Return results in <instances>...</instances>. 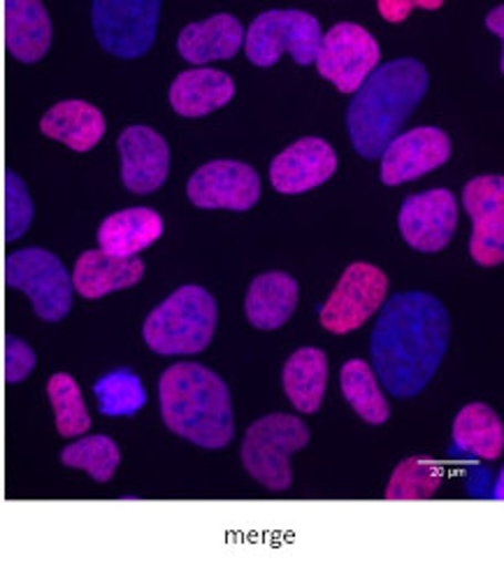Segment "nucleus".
I'll use <instances>...</instances> for the list:
<instances>
[{
	"mask_svg": "<svg viewBox=\"0 0 504 567\" xmlns=\"http://www.w3.org/2000/svg\"><path fill=\"white\" fill-rule=\"evenodd\" d=\"M47 395L52 400L56 431L61 437H80L91 429V416L86 412L82 391L70 374H54L47 384Z\"/></svg>",
	"mask_w": 504,
	"mask_h": 567,
	"instance_id": "29",
	"label": "nucleus"
},
{
	"mask_svg": "<svg viewBox=\"0 0 504 567\" xmlns=\"http://www.w3.org/2000/svg\"><path fill=\"white\" fill-rule=\"evenodd\" d=\"M144 264L137 256H110L101 249L84 251L72 272V289L86 300H99L107 293L124 291L140 284Z\"/></svg>",
	"mask_w": 504,
	"mask_h": 567,
	"instance_id": "17",
	"label": "nucleus"
},
{
	"mask_svg": "<svg viewBox=\"0 0 504 567\" xmlns=\"http://www.w3.org/2000/svg\"><path fill=\"white\" fill-rule=\"evenodd\" d=\"M163 235V219L150 207H131L110 215L99 228L101 251L110 256H137Z\"/></svg>",
	"mask_w": 504,
	"mask_h": 567,
	"instance_id": "22",
	"label": "nucleus"
},
{
	"mask_svg": "<svg viewBox=\"0 0 504 567\" xmlns=\"http://www.w3.org/2000/svg\"><path fill=\"white\" fill-rule=\"evenodd\" d=\"M35 368V351L14 336L6 340V382L19 384L27 380V377Z\"/></svg>",
	"mask_w": 504,
	"mask_h": 567,
	"instance_id": "32",
	"label": "nucleus"
},
{
	"mask_svg": "<svg viewBox=\"0 0 504 567\" xmlns=\"http://www.w3.org/2000/svg\"><path fill=\"white\" fill-rule=\"evenodd\" d=\"M245 42V29L233 14H214L205 21L188 23L179 33L177 50L194 65L233 59Z\"/></svg>",
	"mask_w": 504,
	"mask_h": 567,
	"instance_id": "19",
	"label": "nucleus"
},
{
	"mask_svg": "<svg viewBox=\"0 0 504 567\" xmlns=\"http://www.w3.org/2000/svg\"><path fill=\"white\" fill-rule=\"evenodd\" d=\"M463 205L472 219V258L484 268L500 266L504 261V179L474 177L463 188Z\"/></svg>",
	"mask_w": 504,
	"mask_h": 567,
	"instance_id": "11",
	"label": "nucleus"
},
{
	"mask_svg": "<svg viewBox=\"0 0 504 567\" xmlns=\"http://www.w3.org/2000/svg\"><path fill=\"white\" fill-rule=\"evenodd\" d=\"M389 293V277L377 266L353 264L340 277L328 302L321 307V326L335 336L363 326Z\"/></svg>",
	"mask_w": 504,
	"mask_h": 567,
	"instance_id": "10",
	"label": "nucleus"
},
{
	"mask_svg": "<svg viewBox=\"0 0 504 567\" xmlns=\"http://www.w3.org/2000/svg\"><path fill=\"white\" fill-rule=\"evenodd\" d=\"M216 300L203 287H182L144 319L142 336L161 357H191L209 347L216 330Z\"/></svg>",
	"mask_w": 504,
	"mask_h": 567,
	"instance_id": "4",
	"label": "nucleus"
},
{
	"mask_svg": "<svg viewBox=\"0 0 504 567\" xmlns=\"http://www.w3.org/2000/svg\"><path fill=\"white\" fill-rule=\"evenodd\" d=\"M99 408L105 416H133L147 403V393L140 377L131 370H116L105 374L93 386Z\"/></svg>",
	"mask_w": 504,
	"mask_h": 567,
	"instance_id": "30",
	"label": "nucleus"
},
{
	"mask_svg": "<svg viewBox=\"0 0 504 567\" xmlns=\"http://www.w3.org/2000/svg\"><path fill=\"white\" fill-rule=\"evenodd\" d=\"M161 416L175 435L203 449H224L235 435L230 391L198 363H175L158 382Z\"/></svg>",
	"mask_w": 504,
	"mask_h": 567,
	"instance_id": "3",
	"label": "nucleus"
},
{
	"mask_svg": "<svg viewBox=\"0 0 504 567\" xmlns=\"http://www.w3.org/2000/svg\"><path fill=\"white\" fill-rule=\"evenodd\" d=\"M6 12L8 52L21 63H38L52 47V19L40 0H8Z\"/></svg>",
	"mask_w": 504,
	"mask_h": 567,
	"instance_id": "18",
	"label": "nucleus"
},
{
	"mask_svg": "<svg viewBox=\"0 0 504 567\" xmlns=\"http://www.w3.org/2000/svg\"><path fill=\"white\" fill-rule=\"evenodd\" d=\"M321 23L302 10H270L254 19L245 38L247 59L258 68L275 65L284 52L298 65L317 61L321 47Z\"/></svg>",
	"mask_w": 504,
	"mask_h": 567,
	"instance_id": "6",
	"label": "nucleus"
},
{
	"mask_svg": "<svg viewBox=\"0 0 504 567\" xmlns=\"http://www.w3.org/2000/svg\"><path fill=\"white\" fill-rule=\"evenodd\" d=\"M455 452L482 461H495L504 446V429L500 416L484 403H472L453 421Z\"/></svg>",
	"mask_w": 504,
	"mask_h": 567,
	"instance_id": "25",
	"label": "nucleus"
},
{
	"mask_svg": "<svg viewBox=\"0 0 504 567\" xmlns=\"http://www.w3.org/2000/svg\"><path fill=\"white\" fill-rule=\"evenodd\" d=\"M381 61V47L370 31L358 23L344 21L332 27L317 54L319 75L338 86L342 93H356Z\"/></svg>",
	"mask_w": 504,
	"mask_h": 567,
	"instance_id": "9",
	"label": "nucleus"
},
{
	"mask_svg": "<svg viewBox=\"0 0 504 567\" xmlns=\"http://www.w3.org/2000/svg\"><path fill=\"white\" fill-rule=\"evenodd\" d=\"M186 196L200 209L247 212L260 198V179L247 163L212 161L191 175Z\"/></svg>",
	"mask_w": 504,
	"mask_h": 567,
	"instance_id": "12",
	"label": "nucleus"
},
{
	"mask_svg": "<svg viewBox=\"0 0 504 567\" xmlns=\"http://www.w3.org/2000/svg\"><path fill=\"white\" fill-rule=\"evenodd\" d=\"M103 112L86 101H63L47 110L40 131L56 142H63L72 152L93 150L105 135Z\"/></svg>",
	"mask_w": 504,
	"mask_h": 567,
	"instance_id": "21",
	"label": "nucleus"
},
{
	"mask_svg": "<svg viewBox=\"0 0 504 567\" xmlns=\"http://www.w3.org/2000/svg\"><path fill=\"white\" fill-rule=\"evenodd\" d=\"M428 91V70L416 59H398L377 65L353 93L347 110V128L353 150L372 161L398 135Z\"/></svg>",
	"mask_w": 504,
	"mask_h": 567,
	"instance_id": "2",
	"label": "nucleus"
},
{
	"mask_svg": "<svg viewBox=\"0 0 504 567\" xmlns=\"http://www.w3.org/2000/svg\"><path fill=\"white\" fill-rule=\"evenodd\" d=\"M444 470L438 461L414 456L402 461L387 488L389 501H428L442 486Z\"/></svg>",
	"mask_w": 504,
	"mask_h": 567,
	"instance_id": "27",
	"label": "nucleus"
},
{
	"mask_svg": "<svg viewBox=\"0 0 504 567\" xmlns=\"http://www.w3.org/2000/svg\"><path fill=\"white\" fill-rule=\"evenodd\" d=\"M449 340V312L435 296L398 293L381 307L372 330L374 372L391 395L414 398L435 377Z\"/></svg>",
	"mask_w": 504,
	"mask_h": 567,
	"instance_id": "1",
	"label": "nucleus"
},
{
	"mask_svg": "<svg viewBox=\"0 0 504 567\" xmlns=\"http://www.w3.org/2000/svg\"><path fill=\"white\" fill-rule=\"evenodd\" d=\"M235 96V82L230 75L214 68H196L177 75L171 86V105L179 116H205L222 110Z\"/></svg>",
	"mask_w": 504,
	"mask_h": 567,
	"instance_id": "20",
	"label": "nucleus"
},
{
	"mask_svg": "<svg viewBox=\"0 0 504 567\" xmlns=\"http://www.w3.org/2000/svg\"><path fill=\"white\" fill-rule=\"evenodd\" d=\"M502 14H504V8L500 6V8H495L491 14H488V19H486V23H488V29L491 31H495V35H504V23H502Z\"/></svg>",
	"mask_w": 504,
	"mask_h": 567,
	"instance_id": "34",
	"label": "nucleus"
},
{
	"mask_svg": "<svg viewBox=\"0 0 504 567\" xmlns=\"http://www.w3.org/2000/svg\"><path fill=\"white\" fill-rule=\"evenodd\" d=\"M340 382L347 403L356 410L360 419L372 425H381L389 421V403L379 389L374 370L366 361L353 359L344 363L340 372Z\"/></svg>",
	"mask_w": 504,
	"mask_h": 567,
	"instance_id": "26",
	"label": "nucleus"
},
{
	"mask_svg": "<svg viewBox=\"0 0 504 567\" xmlns=\"http://www.w3.org/2000/svg\"><path fill=\"white\" fill-rule=\"evenodd\" d=\"M61 463L65 467L84 470L91 480L105 484L114 477L119 463H122V452H119L112 437L91 435L75 444H68L61 452Z\"/></svg>",
	"mask_w": 504,
	"mask_h": 567,
	"instance_id": "28",
	"label": "nucleus"
},
{
	"mask_svg": "<svg viewBox=\"0 0 504 567\" xmlns=\"http://www.w3.org/2000/svg\"><path fill=\"white\" fill-rule=\"evenodd\" d=\"M398 226L404 243L423 254L442 251L459 226V205L449 188L414 194L404 198Z\"/></svg>",
	"mask_w": 504,
	"mask_h": 567,
	"instance_id": "13",
	"label": "nucleus"
},
{
	"mask_svg": "<svg viewBox=\"0 0 504 567\" xmlns=\"http://www.w3.org/2000/svg\"><path fill=\"white\" fill-rule=\"evenodd\" d=\"M451 158V140L442 128L421 126L395 135L381 152V182L398 186L438 171Z\"/></svg>",
	"mask_w": 504,
	"mask_h": 567,
	"instance_id": "14",
	"label": "nucleus"
},
{
	"mask_svg": "<svg viewBox=\"0 0 504 567\" xmlns=\"http://www.w3.org/2000/svg\"><path fill=\"white\" fill-rule=\"evenodd\" d=\"M338 171L335 150L321 137H302L270 165V182L279 194L296 196L326 184Z\"/></svg>",
	"mask_w": 504,
	"mask_h": 567,
	"instance_id": "16",
	"label": "nucleus"
},
{
	"mask_svg": "<svg viewBox=\"0 0 504 567\" xmlns=\"http://www.w3.org/2000/svg\"><path fill=\"white\" fill-rule=\"evenodd\" d=\"M298 305V281L286 272L258 275L247 291L245 312L251 326L277 330L294 317Z\"/></svg>",
	"mask_w": 504,
	"mask_h": 567,
	"instance_id": "23",
	"label": "nucleus"
},
{
	"mask_svg": "<svg viewBox=\"0 0 504 567\" xmlns=\"http://www.w3.org/2000/svg\"><path fill=\"white\" fill-rule=\"evenodd\" d=\"M309 442L307 423L291 414H270L249 425L243 442V465L249 475L270 491L294 484L291 456Z\"/></svg>",
	"mask_w": 504,
	"mask_h": 567,
	"instance_id": "5",
	"label": "nucleus"
},
{
	"mask_svg": "<svg viewBox=\"0 0 504 567\" xmlns=\"http://www.w3.org/2000/svg\"><path fill=\"white\" fill-rule=\"evenodd\" d=\"M416 3H379V12L389 21H402Z\"/></svg>",
	"mask_w": 504,
	"mask_h": 567,
	"instance_id": "33",
	"label": "nucleus"
},
{
	"mask_svg": "<svg viewBox=\"0 0 504 567\" xmlns=\"http://www.w3.org/2000/svg\"><path fill=\"white\" fill-rule=\"evenodd\" d=\"M284 393L302 414L319 412L328 384V359L317 347L298 349L284 365Z\"/></svg>",
	"mask_w": 504,
	"mask_h": 567,
	"instance_id": "24",
	"label": "nucleus"
},
{
	"mask_svg": "<svg viewBox=\"0 0 504 567\" xmlns=\"http://www.w3.org/2000/svg\"><path fill=\"white\" fill-rule=\"evenodd\" d=\"M6 281L31 298L38 319L56 323L72 307V279L59 258L40 247L19 249L8 256Z\"/></svg>",
	"mask_w": 504,
	"mask_h": 567,
	"instance_id": "7",
	"label": "nucleus"
},
{
	"mask_svg": "<svg viewBox=\"0 0 504 567\" xmlns=\"http://www.w3.org/2000/svg\"><path fill=\"white\" fill-rule=\"evenodd\" d=\"M122 156V182L133 194L158 192L171 171V150L161 133L150 126H128L116 140Z\"/></svg>",
	"mask_w": 504,
	"mask_h": 567,
	"instance_id": "15",
	"label": "nucleus"
},
{
	"mask_svg": "<svg viewBox=\"0 0 504 567\" xmlns=\"http://www.w3.org/2000/svg\"><path fill=\"white\" fill-rule=\"evenodd\" d=\"M161 19L158 0H95L93 35L116 59H140L152 50Z\"/></svg>",
	"mask_w": 504,
	"mask_h": 567,
	"instance_id": "8",
	"label": "nucleus"
},
{
	"mask_svg": "<svg viewBox=\"0 0 504 567\" xmlns=\"http://www.w3.org/2000/svg\"><path fill=\"white\" fill-rule=\"evenodd\" d=\"M33 224V200L29 186L17 173L6 175V240L14 243Z\"/></svg>",
	"mask_w": 504,
	"mask_h": 567,
	"instance_id": "31",
	"label": "nucleus"
}]
</instances>
